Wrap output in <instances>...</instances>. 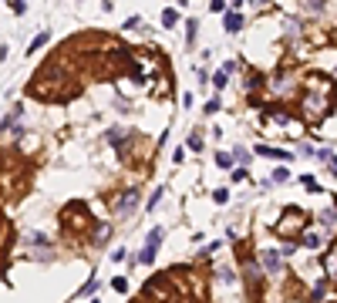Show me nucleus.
Here are the masks:
<instances>
[{
  "instance_id": "f03ea898",
  "label": "nucleus",
  "mask_w": 337,
  "mask_h": 303,
  "mask_svg": "<svg viewBox=\"0 0 337 303\" xmlns=\"http://www.w3.org/2000/svg\"><path fill=\"white\" fill-rule=\"evenodd\" d=\"M162 236H165V232H162L159 226H155V229L149 232V240H145V249H142V263H152V259H155V253H159V243H162Z\"/></svg>"
},
{
  "instance_id": "9b49d317",
  "label": "nucleus",
  "mask_w": 337,
  "mask_h": 303,
  "mask_svg": "<svg viewBox=\"0 0 337 303\" xmlns=\"http://www.w3.org/2000/svg\"><path fill=\"white\" fill-rule=\"evenodd\" d=\"M108 142H112V145H121V142H125V132H121V128H112V132H108Z\"/></svg>"
},
{
  "instance_id": "4be33fe9",
  "label": "nucleus",
  "mask_w": 337,
  "mask_h": 303,
  "mask_svg": "<svg viewBox=\"0 0 337 303\" xmlns=\"http://www.w3.org/2000/svg\"><path fill=\"white\" fill-rule=\"evenodd\" d=\"M112 287H115V290H118V293H125V290H129V283H125V279H121V276H118V279H112Z\"/></svg>"
},
{
  "instance_id": "a878e982",
  "label": "nucleus",
  "mask_w": 337,
  "mask_h": 303,
  "mask_svg": "<svg viewBox=\"0 0 337 303\" xmlns=\"http://www.w3.org/2000/svg\"><path fill=\"white\" fill-rule=\"evenodd\" d=\"M330 176H334V179H337V162H330Z\"/></svg>"
},
{
  "instance_id": "ddd939ff",
  "label": "nucleus",
  "mask_w": 337,
  "mask_h": 303,
  "mask_svg": "<svg viewBox=\"0 0 337 303\" xmlns=\"http://www.w3.org/2000/svg\"><path fill=\"white\" fill-rule=\"evenodd\" d=\"M108 232H112V226H98V232H95V243H104V240H108Z\"/></svg>"
},
{
  "instance_id": "7ed1b4c3",
  "label": "nucleus",
  "mask_w": 337,
  "mask_h": 303,
  "mask_svg": "<svg viewBox=\"0 0 337 303\" xmlns=\"http://www.w3.org/2000/svg\"><path fill=\"white\" fill-rule=\"evenodd\" d=\"M142 296L149 300V296H162V300H168V279L165 276H159V279H152V283H145V290H142Z\"/></svg>"
},
{
  "instance_id": "39448f33",
  "label": "nucleus",
  "mask_w": 337,
  "mask_h": 303,
  "mask_svg": "<svg viewBox=\"0 0 337 303\" xmlns=\"http://www.w3.org/2000/svg\"><path fill=\"white\" fill-rule=\"evenodd\" d=\"M263 266H266V273H273V276L283 270V266H280V256L273 253V249H266V253H263Z\"/></svg>"
},
{
  "instance_id": "6e6552de",
  "label": "nucleus",
  "mask_w": 337,
  "mask_h": 303,
  "mask_svg": "<svg viewBox=\"0 0 337 303\" xmlns=\"http://www.w3.org/2000/svg\"><path fill=\"white\" fill-rule=\"evenodd\" d=\"M48 37H51V34H48V31H40V34H37V37H34V40H31V51H27V54H34V51H40V44H48Z\"/></svg>"
},
{
  "instance_id": "20e7f679",
  "label": "nucleus",
  "mask_w": 337,
  "mask_h": 303,
  "mask_svg": "<svg viewBox=\"0 0 337 303\" xmlns=\"http://www.w3.org/2000/svg\"><path fill=\"white\" fill-rule=\"evenodd\" d=\"M304 223H307V215L300 212V209H287V223L280 226V232H283V236H290V232H297Z\"/></svg>"
},
{
  "instance_id": "a211bd4d",
  "label": "nucleus",
  "mask_w": 337,
  "mask_h": 303,
  "mask_svg": "<svg viewBox=\"0 0 337 303\" xmlns=\"http://www.w3.org/2000/svg\"><path fill=\"white\" fill-rule=\"evenodd\" d=\"M7 4H10V10H14V14H24V10H27L24 0H7Z\"/></svg>"
},
{
  "instance_id": "2eb2a0df",
  "label": "nucleus",
  "mask_w": 337,
  "mask_h": 303,
  "mask_svg": "<svg viewBox=\"0 0 337 303\" xmlns=\"http://www.w3.org/2000/svg\"><path fill=\"white\" fill-rule=\"evenodd\" d=\"M216 165H219V168H229V165H233V159H229L226 152H219V155H216Z\"/></svg>"
},
{
  "instance_id": "423d86ee",
  "label": "nucleus",
  "mask_w": 337,
  "mask_h": 303,
  "mask_svg": "<svg viewBox=\"0 0 337 303\" xmlns=\"http://www.w3.org/2000/svg\"><path fill=\"white\" fill-rule=\"evenodd\" d=\"M223 24H226V31H229V34H240L243 17H240V14H226V17H223Z\"/></svg>"
},
{
  "instance_id": "9d476101",
  "label": "nucleus",
  "mask_w": 337,
  "mask_h": 303,
  "mask_svg": "<svg viewBox=\"0 0 337 303\" xmlns=\"http://www.w3.org/2000/svg\"><path fill=\"white\" fill-rule=\"evenodd\" d=\"M219 273V283H236V273L229 270V266H223V270H216Z\"/></svg>"
},
{
  "instance_id": "f3484780",
  "label": "nucleus",
  "mask_w": 337,
  "mask_h": 303,
  "mask_svg": "<svg viewBox=\"0 0 337 303\" xmlns=\"http://www.w3.org/2000/svg\"><path fill=\"white\" fill-rule=\"evenodd\" d=\"M162 24H165V27H176V10H165V14H162Z\"/></svg>"
},
{
  "instance_id": "4468645a",
  "label": "nucleus",
  "mask_w": 337,
  "mask_h": 303,
  "mask_svg": "<svg viewBox=\"0 0 337 303\" xmlns=\"http://www.w3.org/2000/svg\"><path fill=\"white\" fill-rule=\"evenodd\" d=\"M95 290H98V279H95V276H91V279H88V283H85V287H81V296H88V293H95Z\"/></svg>"
},
{
  "instance_id": "393cba45",
  "label": "nucleus",
  "mask_w": 337,
  "mask_h": 303,
  "mask_svg": "<svg viewBox=\"0 0 337 303\" xmlns=\"http://www.w3.org/2000/svg\"><path fill=\"white\" fill-rule=\"evenodd\" d=\"M321 223H324V226L334 223V212H330V209H327V212H321Z\"/></svg>"
},
{
  "instance_id": "b1692460",
  "label": "nucleus",
  "mask_w": 337,
  "mask_h": 303,
  "mask_svg": "<svg viewBox=\"0 0 337 303\" xmlns=\"http://www.w3.org/2000/svg\"><path fill=\"white\" fill-rule=\"evenodd\" d=\"M324 293H327V287H324V283H317V287H313V300H321Z\"/></svg>"
},
{
  "instance_id": "f8f14e48",
  "label": "nucleus",
  "mask_w": 337,
  "mask_h": 303,
  "mask_svg": "<svg viewBox=\"0 0 337 303\" xmlns=\"http://www.w3.org/2000/svg\"><path fill=\"white\" fill-rule=\"evenodd\" d=\"M226 81H229V74H226V71H219L216 78H213V88H216V91H223V88H226Z\"/></svg>"
},
{
  "instance_id": "1a4fd4ad",
  "label": "nucleus",
  "mask_w": 337,
  "mask_h": 303,
  "mask_svg": "<svg viewBox=\"0 0 337 303\" xmlns=\"http://www.w3.org/2000/svg\"><path fill=\"white\" fill-rule=\"evenodd\" d=\"M257 155H266V159H290L287 152H277V148H257Z\"/></svg>"
},
{
  "instance_id": "5701e85b",
  "label": "nucleus",
  "mask_w": 337,
  "mask_h": 303,
  "mask_svg": "<svg viewBox=\"0 0 337 303\" xmlns=\"http://www.w3.org/2000/svg\"><path fill=\"white\" fill-rule=\"evenodd\" d=\"M219 112V101L216 98H213V101H206V115H216Z\"/></svg>"
},
{
  "instance_id": "0eeeda50",
  "label": "nucleus",
  "mask_w": 337,
  "mask_h": 303,
  "mask_svg": "<svg viewBox=\"0 0 337 303\" xmlns=\"http://www.w3.org/2000/svg\"><path fill=\"white\" fill-rule=\"evenodd\" d=\"M300 246L317 249V246H321V236H317V232H307V236H300Z\"/></svg>"
},
{
  "instance_id": "412c9836",
  "label": "nucleus",
  "mask_w": 337,
  "mask_h": 303,
  "mask_svg": "<svg viewBox=\"0 0 337 303\" xmlns=\"http://www.w3.org/2000/svg\"><path fill=\"white\" fill-rule=\"evenodd\" d=\"M273 179H277V182H287L290 172H287V168H277V172H273Z\"/></svg>"
},
{
  "instance_id": "aec40b11",
  "label": "nucleus",
  "mask_w": 337,
  "mask_h": 303,
  "mask_svg": "<svg viewBox=\"0 0 337 303\" xmlns=\"http://www.w3.org/2000/svg\"><path fill=\"white\" fill-rule=\"evenodd\" d=\"M213 199H216V202H219V206H223V202H226V199H229V192H226V189H216V192H213Z\"/></svg>"
},
{
  "instance_id": "f257e3e1",
  "label": "nucleus",
  "mask_w": 337,
  "mask_h": 303,
  "mask_svg": "<svg viewBox=\"0 0 337 303\" xmlns=\"http://www.w3.org/2000/svg\"><path fill=\"white\" fill-rule=\"evenodd\" d=\"M138 202H142V192H138V189H125L118 199H115V215H118V219H129V215L138 209Z\"/></svg>"
},
{
  "instance_id": "6ab92c4d",
  "label": "nucleus",
  "mask_w": 337,
  "mask_h": 303,
  "mask_svg": "<svg viewBox=\"0 0 337 303\" xmlns=\"http://www.w3.org/2000/svg\"><path fill=\"white\" fill-rule=\"evenodd\" d=\"M304 4L313 10V14H321V10H324V0H304Z\"/></svg>"
},
{
  "instance_id": "dca6fc26",
  "label": "nucleus",
  "mask_w": 337,
  "mask_h": 303,
  "mask_svg": "<svg viewBox=\"0 0 337 303\" xmlns=\"http://www.w3.org/2000/svg\"><path fill=\"white\" fill-rule=\"evenodd\" d=\"M202 148V138H199V132L196 135H189V152H199Z\"/></svg>"
}]
</instances>
